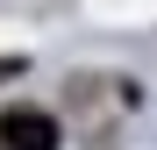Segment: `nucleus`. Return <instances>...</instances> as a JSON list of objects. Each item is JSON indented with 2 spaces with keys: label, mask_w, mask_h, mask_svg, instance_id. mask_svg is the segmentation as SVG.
Wrapping results in <instances>:
<instances>
[{
  "label": "nucleus",
  "mask_w": 157,
  "mask_h": 150,
  "mask_svg": "<svg viewBox=\"0 0 157 150\" xmlns=\"http://www.w3.org/2000/svg\"><path fill=\"white\" fill-rule=\"evenodd\" d=\"M0 150H57V121L43 107H7L0 114Z\"/></svg>",
  "instance_id": "nucleus-1"
}]
</instances>
